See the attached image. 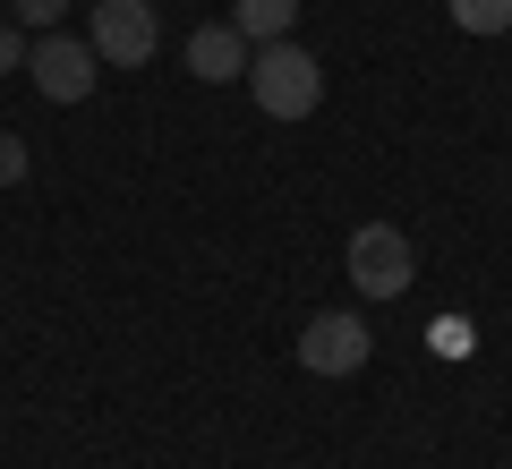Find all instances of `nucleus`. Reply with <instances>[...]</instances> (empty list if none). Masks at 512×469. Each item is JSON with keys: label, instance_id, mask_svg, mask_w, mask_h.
I'll return each instance as SVG.
<instances>
[{"label": "nucleus", "instance_id": "1", "mask_svg": "<svg viewBox=\"0 0 512 469\" xmlns=\"http://www.w3.org/2000/svg\"><path fill=\"white\" fill-rule=\"evenodd\" d=\"M248 86H256V111L265 120H308L316 103H325V60L308 52V43H256L248 60Z\"/></svg>", "mask_w": 512, "mask_h": 469}, {"label": "nucleus", "instance_id": "2", "mask_svg": "<svg viewBox=\"0 0 512 469\" xmlns=\"http://www.w3.org/2000/svg\"><path fill=\"white\" fill-rule=\"evenodd\" d=\"M342 273H350V290H359V299H402V290L419 282V248H410L393 222H359V231H350Z\"/></svg>", "mask_w": 512, "mask_h": 469}, {"label": "nucleus", "instance_id": "3", "mask_svg": "<svg viewBox=\"0 0 512 469\" xmlns=\"http://www.w3.org/2000/svg\"><path fill=\"white\" fill-rule=\"evenodd\" d=\"M86 43H94L103 69H146L163 52V18H154V0H94Z\"/></svg>", "mask_w": 512, "mask_h": 469}, {"label": "nucleus", "instance_id": "4", "mask_svg": "<svg viewBox=\"0 0 512 469\" xmlns=\"http://www.w3.org/2000/svg\"><path fill=\"white\" fill-rule=\"evenodd\" d=\"M367 350H376V333H367V316H350V307H325V316L299 325V367H308V376H359Z\"/></svg>", "mask_w": 512, "mask_h": 469}, {"label": "nucleus", "instance_id": "5", "mask_svg": "<svg viewBox=\"0 0 512 469\" xmlns=\"http://www.w3.org/2000/svg\"><path fill=\"white\" fill-rule=\"evenodd\" d=\"M26 77H35L43 103H86L94 77H103V60H94V43H77V35H43V43H26Z\"/></svg>", "mask_w": 512, "mask_h": 469}, {"label": "nucleus", "instance_id": "6", "mask_svg": "<svg viewBox=\"0 0 512 469\" xmlns=\"http://www.w3.org/2000/svg\"><path fill=\"white\" fill-rule=\"evenodd\" d=\"M248 35H239L231 18L222 26H197V35H188V77H205V86H239V77H248Z\"/></svg>", "mask_w": 512, "mask_h": 469}, {"label": "nucleus", "instance_id": "7", "mask_svg": "<svg viewBox=\"0 0 512 469\" xmlns=\"http://www.w3.org/2000/svg\"><path fill=\"white\" fill-rule=\"evenodd\" d=\"M231 26L248 43H282L299 26V0H231Z\"/></svg>", "mask_w": 512, "mask_h": 469}, {"label": "nucleus", "instance_id": "8", "mask_svg": "<svg viewBox=\"0 0 512 469\" xmlns=\"http://www.w3.org/2000/svg\"><path fill=\"white\" fill-rule=\"evenodd\" d=\"M461 35H512V0H453Z\"/></svg>", "mask_w": 512, "mask_h": 469}, {"label": "nucleus", "instance_id": "9", "mask_svg": "<svg viewBox=\"0 0 512 469\" xmlns=\"http://www.w3.org/2000/svg\"><path fill=\"white\" fill-rule=\"evenodd\" d=\"M9 18H18V26H43V35H60L69 0H9Z\"/></svg>", "mask_w": 512, "mask_h": 469}, {"label": "nucleus", "instance_id": "10", "mask_svg": "<svg viewBox=\"0 0 512 469\" xmlns=\"http://www.w3.org/2000/svg\"><path fill=\"white\" fill-rule=\"evenodd\" d=\"M9 69H26V26L18 18H0V77Z\"/></svg>", "mask_w": 512, "mask_h": 469}, {"label": "nucleus", "instance_id": "11", "mask_svg": "<svg viewBox=\"0 0 512 469\" xmlns=\"http://www.w3.org/2000/svg\"><path fill=\"white\" fill-rule=\"evenodd\" d=\"M18 180H26V145L0 128V188H18Z\"/></svg>", "mask_w": 512, "mask_h": 469}, {"label": "nucleus", "instance_id": "12", "mask_svg": "<svg viewBox=\"0 0 512 469\" xmlns=\"http://www.w3.org/2000/svg\"><path fill=\"white\" fill-rule=\"evenodd\" d=\"M427 342H436V350H444V359H461V350H470V325H461V316H444V325H436V333H427Z\"/></svg>", "mask_w": 512, "mask_h": 469}]
</instances>
